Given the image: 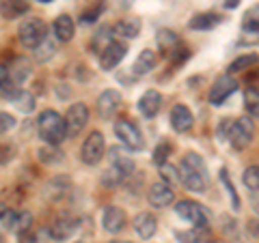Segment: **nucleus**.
<instances>
[{
    "instance_id": "obj_1",
    "label": "nucleus",
    "mask_w": 259,
    "mask_h": 243,
    "mask_svg": "<svg viewBox=\"0 0 259 243\" xmlns=\"http://www.w3.org/2000/svg\"><path fill=\"white\" fill-rule=\"evenodd\" d=\"M180 179H182L184 188H188L190 192L201 194L207 190L209 174H207V166H205V161L201 159V155L188 153V155L184 157L182 166H180Z\"/></svg>"
},
{
    "instance_id": "obj_2",
    "label": "nucleus",
    "mask_w": 259,
    "mask_h": 243,
    "mask_svg": "<svg viewBox=\"0 0 259 243\" xmlns=\"http://www.w3.org/2000/svg\"><path fill=\"white\" fill-rule=\"evenodd\" d=\"M37 134L46 144L59 147V144L69 136L67 132V120L54 110H44L37 118Z\"/></svg>"
},
{
    "instance_id": "obj_3",
    "label": "nucleus",
    "mask_w": 259,
    "mask_h": 243,
    "mask_svg": "<svg viewBox=\"0 0 259 243\" xmlns=\"http://www.w3.org/2000/svg\"><path fill=\"white\" fill-rule=\"evenodd\" d=\"M18 37H20V43L28 50H35V47L44 41L48 37V26L44 20L39 18H30V20H24L18 28Z\"/></svg>"
},
{
    "instance_id": "obj_4",
    "label": "nucleus",
    "mask_w": 259,
    "mask_h": 243,
    "mask_svg": "<svg viewBox=\"0 0 259 243\" xmlns=\"http://www.w3.org/2000/svg\"><path fill=\"white\" fill-rule=\"evenodd\" d=\"M104 153H106V142H104L102 132H91L87 136V140L82 142V149H80V159L87 166H97L104 159Z\"/></svg>"
},
{
    "instance_id": "obj_5",
    "label": "nucleus",
    "mask_w": 259,
    "mask_h": 243,
    "mask_svg": "<svg viewBox=\"0 0 259 243\" xmlns=\"http://www.w3.org/2000/svg\"><path fill=\"white\" fill-rule=\"evenodd\" d=\"M253 134H255V125H253V118L248 114L246 116H240L236 123H231V129H229V142L233 149H246L250 140H253Z\"/></svg>"
},
{
    "instance_id": "obj_6",
    "label": "nucleus",
    "mask_w": 259,
    "mask_h": 243,
    "mask_svg": "<svg viewBox=\"0 0 259 243\" xmlns=\"http://www.w3.org/2000/svg\"><path fill=\"white\" fill-rule=\"evenodd\" d=\"M115 136L130 151H143L145 149L143 134H141V129L136 127L134 120H117L115 123Z\"/></svg>"
},
{
    "instance_id": "obj_7",
    "label": "nucleus",
    "mask_w": 259,
    "mask_h": 243,
    "mask_svg": "<svg viewBox=\"0 0 259 243\" xmlns=\"http://www.w3.org/2000/svg\"><path fill=\"white\" fill-rule=\"evenodd\" d=\"M175 213L182 217V220L190 222L192 226H209V217L205 213V207H201L199 202L194 200H180L175 205Z\"/></svg>"
},
{
    "instance_id": "obj_8",
    "label": "nucleus",
    "mask_w": 259,
    "mask_h": 243,
    "mask_svg": "<svg viewBox=\"0 0 259 243\" xmlns=\"http://www.w3.org/2000/svg\"><path fill=\"white\" fill-rule=\"evenodd\" d=\"M30 226H32V215L28 211H9L3 205V228L5 230L24 234V232H30Z\"/></svg>"
},
{
    "instance_id": "obj_9",
    "label": "nucleus",
    "mask_w": 259,
    "mask_h": 243,
    "mask_svg": "<svg viewBox=\"0 0 259 243\" xmlns=\"http://www.w3.org/2000/svg\"><path fill=\"white\" fill-rule=\"evenodd\" d=\"M65 120H67L69 138H76L87 127V123H89V108H87V103L78 101V103H74V106H69L67 114H65Z\"/></svg>"
},
{
    "instance_id": "obj_10",
    "label": "nucleus",
    "mask_w": 259,
    "mask_h": 243,
    "mask_svg": "<svg viewBox=\"0 0 259 243\" xmlns=\"http://www.w3.org/2000/svg\"><path fill=\"white\" fill-rule=\"evenodd\" d=\"M236 91H238V82L233 80V76L218 78L214 86L209 88V103H212V106H223Z\"/></svg>"
},
{
    "instance_id": "obj_11",
    "label": "nucleus",
    "mask_w": 259,
    "mask_h": 243,
    "mask_svg": "<svg viewBox=\"0 0 259 243\" xmlns=\"http://www.w3.org/2000/svg\"><path fill=\"white\" fill-rule=\"evenodd\" d=\"M97 114L102 118H112L119 112L121 108V95L119 91L115 88H106V91H102L100 97H97Z\"/></svg>"
},
{
    "instance_id": "obj_12",
    "label": "nucleus",
    "mask_w": 259,
    "mask_h": 243,
    "mask_svg": "<svg viewBox=\"0 0 259 243\" xmlns=\"http://www.w3.org/2000/svg\"><path fill=\"white\" fill-rule=\"evenodd\" d=\"M147 200H149V205L151 207H156V209H164L168 205H173L175 202V192L171 185H166V183H153L149 192H147Z\"/></svg>"
},
{
    "instance_id": "obj_13",
    "label": "nucleus",
    "mask_w": 259,
    "mask_h": 243,
    "mask_svg": "<svg viewBox=\"0 0 259 243\" xmlns=\"http://www.w3.org/2000/svg\"><path fill=\"white\" fill-rule=\"evenodd\" d=\"M76 220H71V217L67 215H61V217H56V220L48 226V232H50V239L52 241H67L71 234L76 232Z\"/></svg>"
},
{
    "instance_id": "obj_14",
    "label": "nucleus",
    "mask_w": 259,
    "mask_h": 243,
    "mask_svg": "<svg viewBox=\"0 0 259 243\" xmlns=\"http://www.w3.org/2000/svg\"><path fill=\"white\" fill-rule=\"evenodd\" d=\"M192 123H194V116L190 108L184 106V103H175L171 108V127L177 134H186L192 129Z\"/></svg>"
},
{
    "instance_id": "obj_15",
    "label": "nucleus",
    "mask_w": 259,
    "mask_h": 243,
    "mask_svg": "<svg viewBox=\"0 0 259 243\" xmlns=\"http://www.w3.org/2000/svg\"><path fill=\"white\" fill-rule=\"evenodd\" d=\"M125 54H127V45L123 41H115L106 52L100 56V67L104 71H112L121 60L125 58Z\"/></svg>"
},
{
    "instance_id": "obj_16",
    "label": "nucleus",
    "mask_w": 259,
    "mask_h": 243,
    "mask_svg": "<svg viewBox=\"0 0 259 243\" xmlns=\"http://www.w3.org/2000/svg\"><path fill=\"white\" fill-rule=\"evenodd\" d=\"M125 222H127V217H125L123 209H119V207H106V209H104V213H102V226L108 232H112V234L121 232V230H123V226H125Z\"/></svg>"
},
{
    "instance_id": "obj_17",
    "label": "nucleus",
    "mask_w": 259,
    "mask_h": 243,
    "mask_svg": "<svg viewBox=\"0 0 259 243\" xmlns=\"http://www.w3.org/2000/svg\"><path fill=\"white\" fill-rule=\"evenodd\" d=\"M132 226H134V230H136V234H139L141 239H151L153 234H156V230H158V220H156V215L153 213H149V211H143V213H139L132 220Z\"/></svg>"
},
{
    "instance_id": "obj_18",
    "label": "nucleus",
    "mask_w": 259,
    "mask_h": 243,
    "mask_svg": "<svg viewBox=\"0 0 259 243\" xmlns=\"http://www.w3.org/2000/svg\"><path fill=\"white\" fill-rule=\"evenodd\" d=\"M160 106H162V95L158 91H145L143 97L139 99V112L145 116V118H156L158 112H160Z\"/></svg>"
},
{
    "instance_id": "obj_19",
    "label": "nucleus",
    "mask_w": 259,
    "mask_h": 243,
    "mask_svg": "<svg viewBox=\"0 0 259 243\" xmlns=\"http://www.w3.org/2000/svg\"><path fill=\"white\" fill-rule=\"evenodd\" d=\"M52 32H54V37H56V41H59V43H69L71 39H74L76 24H74V20H71L67 13H63V15H59V18L54 20Z\"/></svg>"
},
{
    "instance_id": "obj_20",
    "label": "nucleus",
    "mask_w": 259,
    "mask_h": 243,
    "mask_svg": "<svg viewBox=\"0 0 259 243\" xmlns=\"http://www.w3.org/2000/svg\"><path fill=\"white\" fill-rule=\"evenodd\" d=\"M71 190V181H69V176H65V174H59V176H54L52 181H48L46 185V198L48 200H52V202H59L63 200L65 196H67V192Z\"/></svg>"
},
{
    "instance_id": "obj_21",
    "label": "nucleus",
    "mask_w": 259,
    "mask_h": 243,
    "mask_svg": "<svg viewBox=\"0 0 259 243\" xmlns=\"http://www.w3.org/2000/svg\"><path fill=\"white\" fill-rule=\"evenodd\" d=\"M175 239L180 243H212V230L209 226H192L190 230L175 232Z\"/></svg>"
},
{
    "instance_id": "obj_22",
    "label": "nucleus",
    "mask_w": 259,
    "mask_h": 243,
    "mask_svg": "<svg viewBox=\"0 0 259 243\" xmlns=\"http://www.w3.org/2000/svg\"><path fill=\"white\" fill-rule=\"evenodd\" d=\"M110 168H115V170H119L121 174L125 176H132V172H134V159L127 155L125 151H121V149H110Z\"/></svg>"
},
{
    "instance_id": "obj_23",
    "label": "nucleus",
    "mask_w": 259,
    "mask_h": 243,
    "mask_svg": "<svg viewBox=\"0 0 259 243\" xmlns=\"http://www.w3.org/2000/svg\"><path fill=\"white\" fill-rule=\"evenodd\" d=\"M112 35H115V28H110V26H102V28L93 35V39H91V50H93L97 56H102V54L106 52L112 43L117 41V39H112Z\"/></svg>"
},
{
    "instance_id": "obj_24",
    "label": "nucleus",
    "mask_w": 259,
    "mask_h": 243,
    "mask_svg": "<svg viewBox=\"0 0 259 243\" xmlns=\"http://www.w3.org/2000/svg\"><path fill=\"white\" fill-rule=\"evenodd\" d=\"M28 3L26 0H3L0 3V13H3V20H18L22 15L28 13Z\"/></svg>"
},
{
    "instance_id": "obj_25",
    "label": "nucleus",
    "mask_w": 259,
    "mask_h": 243,
    "mask_svg": "<svg viewBox=\"0 0 259 243\" xmlns=\"http://www.w3.org/2000/svg\"><path fill=\"white\" fill-rule=\"evenodd\" d=\"M158 65V56L156 52H151V50H143L139 54V58L134 60V67H132V74L136 78H141L145 74H149V71H153V67Z\"/></svg>"
},
{
    "instance_id": "obj_26",
    "label": "nucleus",
    "mask_w": 259,
    "mask_h": 243,
    "mask_svg": "<svg viewBox=\"0 0 259 243\" xmlns=\"http://www.w3.org/2000/svg\"><path fill=\"white\" fill-rule=\"evenodd\" d=\"M112 28H115V35L121 39H136L141 32V20L139 18H125V20H119Z\"/></svg>"
},
{
    "instance_id": "obj_27",
    "label": "nucleus",
    "mask_w": 259,
    "mask_h": 243,
    "mask_svg": "<svg viewBox=\"0 0 259 243\" xmlns=\"http://www.w3.org/2000/svg\"><path fill=\"white\" fill-rule=\"evenodd\" d=\"M221 24V15L216 13H197L192 15L190 22H188V28L190 30H212Z\"/></svg>"
},
{
    "instance_id": "obj_28",
    "label": "nucleus",
    "mask_w": 259,
    "mask_h": 243,
    "mask_svg": "<svg viewBox=\"0 0 259 243\" xmlns=\"http://www.w3.org/2000/svg\"><path fill=\"white\" fill-rule=\"evenodd\" d=\"M158 47L166 56H171L177 50V47H180V37H177L173 30L162 28V30H158Z\"/></svg>"
},
{
    "instance_id": "obj_29",
    "label": "nucleus",
    "mask_w": 259,
    "mask_h": 243,
    "mask_svg": "<svg viewBox=\"0 0 259 243\" xmlns=\"http://www.w3.org/2000/svg\"><path fill=\"white\" fill-rule=\"evenodd\" d=\"M28 76H30V65H28V60L24 58V56H18V58L11 63V67H9V80H13V82L20 86Z\"/></svg>"
},
{
    "instance_id": "obj_30",
    "label": "nucleus",
    "mask_w": 259,
    "mask_h": 243,
    "mask_svg": "<svg viewBox=\"0 0 259 243\" xmlns=\"http://www.w3.org/2000/svg\"><path fill=\"white\" fill-rule=\"evenodd\" d=\"M56 43H59V41H56V37L48 35L44 41L35 47V60L37 63H48V60H50L52 56L56 54Z\"/></svg>"
},
{
    "instance_id": "obj_31",
    "label": "nucleus",
    "mask_w": 259,
    "mask_h": 243,
    "mask_svg": "<svg viewBox=\"0 0 259 243\" xmlns=\"http://www.w3.org/2000/svg\"><path fill=\"white\" fill-rule=\"evenodd\" d=\"M257 63H259V54H240L238 58H233L227 71H229V76H233V74H240V71H248Z\"/></svg>"
},
{
    "instance_id": "obj_32",
    "label": "nucleus",
    "mask_w": 259,
    "mask_h": 243,
    "mask_svg": "<svg viewBox=\"0 0 259 243\" xmlns=\"http://www.w3.org/2000/svg\"><path fill=\"white\" fill-rule=\"evenodd\" d=\"M37 157L41 164H59V161H63V151L59 147H52V144H46V147H41L37 151Z\"/></svg>"
},
{
    "instance_id": "obj_33",
    "label": "nucleus",
    "mask_w": 259,
    "mask_h": 243,
    "mask_svg": "<svg viewBox=\"0 0 259 243\" xmlns=\"http://www.w3.org/2000/svg\"><path fill=\"white\" fill-rule=\"evenodd\" d=\"M244 110L250 118H257L259 116V91L257 88H246L244 91Z\"/></svg>"
},
{
    "instance_id": "obj_34",
    "label": "nucleus",
    "mask_w": 259,
    "mask_h": 243,
    "mask_svg": "<svg viewBox=\"0 0 259 243\" xmlns=\"http://www.w3.org/2000/svg\"><path fill=\"white\" fill-rule=\"evenodd\" d=\"M104 9H106V3H104V0H97V3H93L91 7H87V9L80 13V22L82 24H93L104 13Z\"/></svg>"
},
{
    "instance_id": "obj_35",
    "label": "nucleus",
    "mask_w": 259,
    "mask_h": 243,
    "mask_svg": "<svg viewBox=\"0 0 259 243\" xmlns=\"http://www.w3.org/2000/svg\"><path fill=\"white\" fill-rule=\"evenodd\" d=\"M15 108H18L20 112H24V114H30L32 110H35V95L28 93V91H20V95L15 97Z\"/></svg>"
},
{
    "instance_id": "obj_36",
    "label": "nucleus",
    "mask_w": 259,
    "mask_h": 243,
    "mask_svg": "<svg viewBox=\"0 0 259 243\" xmlns=\"http://www.w3.org/2000/svg\"><path fill=\"white\" fill-rule=\"evenodd\" d=\"M160 181L162 183H166V185H177V183H182L180 179V168H175L171 164H164V166H160Z\"/></svg>"
},
{
    "instance_id": "obj_37",
    "label": "nucleus",
    "mask_w": 259,
    "mask_h": 243,
    "mask_svg": "<svg viewBox=\"0 0 259 243\" xmlns=\"http://www.w3.org/2000/svg\"><path fill=\"white\" fill-rule=\"evenodd\" d=\"M242 183L250 192H259V166H248L242 174Z\"/></svg>"
},
{
    "instance_id": "obj_38",
    "label": "nucleus",
    "mask_w": 259,
    "mask_h": 243,
    "mask_svg": "<svg viewBox=\"0 0 259 243\" xmlns=\"http://www.w3.org/2000/svg\"><path fill=\"white\" fill-rule=\"evenodd\" d=\"M242 26H244V30L259 32V5L250 7V9L244 13V18H242Z\"/></svg>"
},
{
    "instance_id": "obj_39",
    "label": "nucleus",
    "mask_w": 259,
    "mask_h": 243,
    "mask_svg": "<svg viewBox=\"0 0 259 243\" xmlns=\"http://www.w3.org/2000/svg\"><path fill=\"white\" fill-rule=\"evenodd\" d=\"M168 155H171V142L168 140H164V142H160L158 147H156V151H153V164L156 166H164V164H168Z\"/></svg>"
},
{
    "instance_id": "obj_40",
    "label": "nucleus",
    "mask_w": 259,
    "mask_h": 243,
    "mask_svg": "<svg viewBox=\"0 0 259 243\" xmlns=\"http://www.w3.org/2000/svg\"><path fill=\"white\" fill-rule=\"evenodd\" d=\"M221 181L225 183L227 192H229V198H231V205H233V209H240V198H238V192H236V188H233V183L229 181V174H227V170H225V168L221 170Z\"/></svg>"
},
{
    "instance_id": "obj_41",
    "label": "nucleus",
    "mask_w": 259,
    "mask_h": 243,
    "mask_svg": "<svg viewBox=\"0 0 259 243\" xmlns=\"http://www.w3.org/2000/svg\"><path fill=\"white\" fill-rule=\"evenodd\" d=\"M0 120H3V125H0V132L3 134H7L9 129L15 127V118L9 114V112H3V114H0Z\"/></svg>"
},
{
    "instance_id": "obj_42",
    "label": "nucleus",
    "mask_w": 259,
    "mask_h": 243,
    "mask_svg": "<svg viewBox=\"0 0 259 243\" xmlns=\"http://www.w3.org/2000/svg\"><path fill=\"white\" fill-rule=\"evenodd\" d=\"M246 228H248V232L253 234V237L259 239V220H250V222L246 224Z\"/></svg>"
},
{
    "instance_id": "obj_43",
    "label": "nucleus",
    "mask_w": 259,
    "mask_h": 243,
    "mask_svg": "<svg viewBox=\"0 0 259 243\" xmlns=\"http://www.w3.org/2000/svg\"><path fill=\"white\" fill-rule=\"evenodd\" d=\"M20 243H39V241L32 232H24V234H20Z\"/></svg>"
},
{
    "instance_id": "obj_44",
    "label": "nucleus",
    "mask_w": 259,
    "mask_h": 243,
    "mask_svg": "<svg viewBox=\"0 0 259 243\" xmlns=\"http://www.w3.org/2000/svg\"><path fill=\"white\" fill-rule=\"evenodd\" d=\"M240 5V0H225V9H236Z\"/></svg>"
},
{
    "instance_id": "obj_45",
    "label": "nucleus",
    "mask_w": 259,
    "mask_h": 243,
    "mask_svg": "<svg viewBox=\"0 0 259 243\" xmlns=\"http://www.w3.org/2000/svg\"><path fill=\"white\" fill-rule=\"evenodd\" d=\"M117 3H119L121 7H123V9H127V7H132L134 0H117Z\"/></svg>"
},
{
    "instance_id": "obj_46",
    "label": "nucleus",
    "mask_w": 259,
    "mask_h": 243,
    "mask_svg": "<svg viewBox=\"0 0 259 243\" xmlns=\"http://www.w3.org/2000/svg\"><path fill=\"white\" fill-rule=\"evenodd\" d=\"M253 209H255V213L259 215V196H253Z\"/></svg>"
},
{
    "instance_id": "obj_47",
    "label": "nucleus",
    "mask_w": 259,
    "mask_h": 243,
    "mask_svg": "<svg viewBox=\"0 0 259 243\" xmlns=\"http://www.w3.org/2000/svg\"><path fill=\"white\" fill-rule=\"evenodd\" d=\"M110 243H130V241H110Z\"/></svg>"
},
{
    "instance_id": "obj_48",
    "label": "nucleus",
    "mask_w": 259,
    "mask_h": 243,
    "mask_svg": "<svg viewBox=\"0 0 259 243\" xmlns=\"http://www.w3.org/2000/svg\"><path fill=\"white\" fill-rule=\"evenodd\" d=\"M76 243H87V241H76Z\"/></svg>"
}]
</instances>
